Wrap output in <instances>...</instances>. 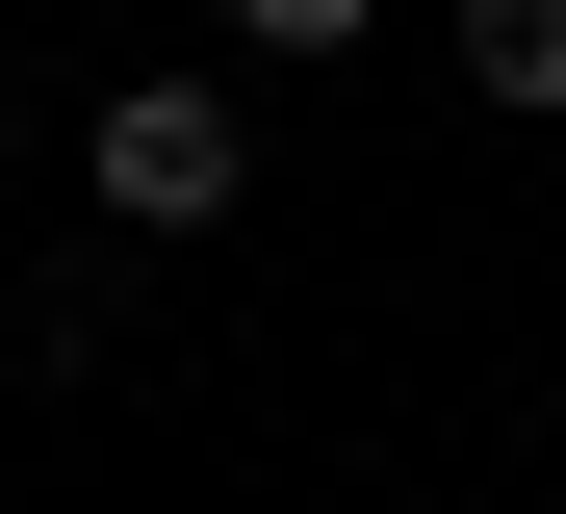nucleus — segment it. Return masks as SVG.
Segmentation results:
<instances>
[{
    "mask_svg": "<svg viewBox=\"0 0 566 514\" xmlns=\"http://www.w3.org/2000/svg\"><path fill=\"white\" fill-rule=\"evenodd\" d=\"M232 180H258V155H232L207 77H129V103H104V206H129V232H232Z\"/></svg>",
    "mask_w": 566,
    "mask_h": 514,
    "instance_id": "nucleus-1",
    "label": "nucleus"
},
{
    "mask_svg": "<svg viewBox=\"0 0 566 514\" xmlns=\"http://www.w3.org/2000/svg\"><path fill=\"white\" fill-rule=\"evenodd\" d=\"M463 77H490V103H566V0H463Z\"/></svg>",
    "mask_w": 566,
    "mask_h": 514,
    "instance_id": "nucleus-2",
    "label": "nucleus"
},
{
    "mask_svg": "<svg viewBox=\"0 0 566 514\" xmlns=\"http://www.w3.org/2000/svg\"><path fill=\"white\" fill-rule=\"evenodd\" d=\"M232 27H258V52H360L387 0H232Z\"/></svg>",
    "mask_w": 566,
    "mask_h": 514,
    "instance_id": "nucleus-3",
    "label": "nucleus"
}]
</instances>
